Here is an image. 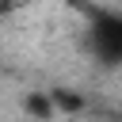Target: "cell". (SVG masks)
Wrapping results in <instances>:
<instances>
[{
	"mask_svg": "<svg viewBox=\"0 0 122 122\" xmlns=\"http://www.w3.org/2000/svg\"><path fill=\"white\" fill-rule=\"evenodd\" d=\"M84 38H88V53L99 65H122V11L114 8H88V23H84Z\"/></svg>",
	"mask_w": 122,
	"mask_h": 122,
	"instance_id": "6da1fadb",
	"label": "cell"
},
{
	"mask_svg": "<svg viewBox=\"0 0 122 122\" xmlns=\"http://www.w3.org/2000/svg\"><path fill=\"white\" fill-rule=\"evenodd\" d=\"M27 0H0V19H8V15H15L19 8H23Z\"/></svg>",
	"mask_w": 122,
	"mask_h": 122,
	"instance_id": "7a4b0ae2",
	"label": "cell"
},
{
	"mask_svg": "<svg viewBox=\"0 0 122 122\" xmlns=\"http://www.w3.org/2000/svg\"><path fill=\"white\" fill-rule=\"evenodd\" d=\"M111 122H122V118H111Z\"/></svg>",
	"mask_w": 122,
	"mask_h": 122,
	"instance_id": "3957f363",
	"label": "cell"
}]
</instances>
